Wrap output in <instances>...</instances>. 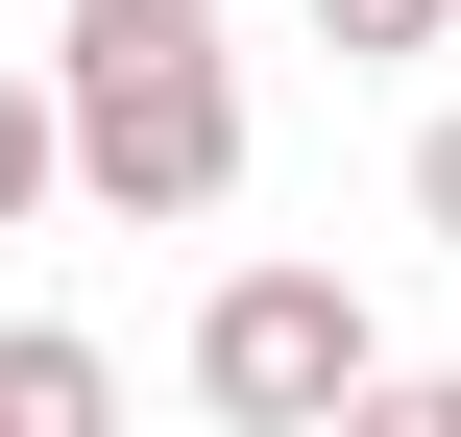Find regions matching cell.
I'll return each instance as SVG.
<instances>
[{
	"mask_svg": "<svg viewBox=\"0 0 461 437\" xmlns=\"http://www.w3.org/2000/svg\"><path fill=\"white\" fill-rule=\"evenodd\" d=\"M49 97H73V195H97V219H219V195H243V73H219V0H73Z\"/></svg>",
	"mask_w": 461,
	"mask_h": 437,
	"instance_id": "cell-1",
	"label": "cell"
},
{
	"mask_svg": "<svg viewBox=\"0 0 461 437\" xmlns=\"http://www.w3.org/2000/svg\"><path fill=\"white\" fill-rule=\"evenodd\" d=\"M194 414H219V437H340V414H389V316H365L340 268H219V292H194Z\"/></svg>",
	"mask_w": 461,
	"mask_h": 437,
	"instance_id": "cell-2",
	"label": "cell"
},
{
	"mask_svg": "<svg viewBox=\"0 0 461 437\" xmlns=\"http://www.w3.org/2000/svg\"><path fill=\"white\" fill-rule=\"evenodd\" d=\"M97 414H122V365L73 316H0V437H97Z\"/></svg>",
	"mask_w": 461,
	"mask_h": 437,
	"instance_id": "cell-3",
	"label": "cell"
},
{
	"mask_svg": "<svg viewBox=\"0 0 461 437\" xmlns=\"http://www.w3.org/2000/svg\"><path fill=\"white\" fill-rule=\"evenodd\" d=\"M73 195V97H49V49H0V243Z\"/></svg>",
	"mask_w": 461,
	"mask_h": 437,
	"instance_id": "cell-4",
	"label": "cell"
},
{
	"mask_svg": "<svg viewBox=\"0 0 461 437\" xmlns=\"http://www.w3.org/2000/svg\"><path fill=\"white\" fill-rule=\"evenodd\" d=\"M461 0H316V49H438Z\"/></svg>",
	"mask_w": 461,
	"mask_h": 437,
	"instance_id": "cell-5",
	"label": "cell"
},
{
	"mask_svg": "<svg viewBox=\"0 0 461 437\" xmlns=\"http://www.w3.org/2000/svg\"><path fill=\"white\" fill-rule=\"evenodd\" d=\"M413 243H461V97L413 122Z\"/></svg>",
	"mask_w": 461,
	"mask_h": 437,
	"instance_id": "cell-6",
	"label": "cell"
},
{
	"mask_svg": "<svg viewBox=\"0 0 461 437\" xmlns=\"http://www.w3.org/2000/svg\"><path fill=\"white\" fill-rule=\"evenodd\" d=\"M389 414H413V437H461V365H438V389H389Z\"/></svg>",
	"mask_w": 461,
	"mask_h": 437,
	"instance_id": "cell-7",
	"label": "cell"
}]
</instances>
